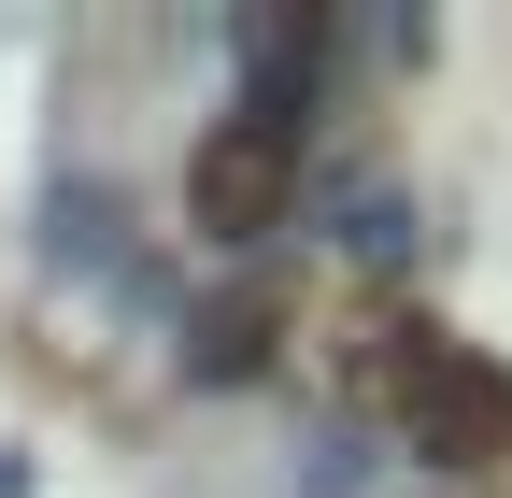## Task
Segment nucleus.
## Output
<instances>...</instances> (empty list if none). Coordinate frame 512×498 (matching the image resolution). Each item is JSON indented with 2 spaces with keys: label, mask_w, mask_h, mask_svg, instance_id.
I'll list each match as a JSON object with an SVG mask.
<instances>
[{
  "label": "nucleus",
  "mask_w": 512,
  "mask_h": 498,
  "mask_svg": "<svg viewBox=\"0 0 512 498\" xmlns=\"http://www.w3.org/2000/svg\"><path fill=\"white\" fill-rule=\"evenodd\" d=\"M299 214V129L285 114H214L200 143H185V228L200 242H228V257H256V242H271Z\"/></svg>",
  "instance_id": "obj_2"
},
{
  "label": "nucleus",
  "mask_w": 512,
  "mask_h": 498,
  "mask_svg": "<svg viewBox=\"0 0 512 498\" xmlns=\"http://www.w3.org/2000/svg\"><path fill=\"white\" fill-rule=\"evenodd\" d=\"M242 72H256V114H285V129H299L313 72H328V29H313V15H242Z\"/></svg>",
  "instance_id": "obj_3"
},
{
  "label": "nucleus",
  "mask_w": 512,
  "mask_h": 498,
  "mask_svg": "<svg viewBox=\"0 0 512 498\" xmlns=\"http://www.w3.org/2000/svg\"><path fill=\"white\" fill-rule=\"evenodd\" d=\"M271 328H285V299L271 285H242L200 314V385H242V370H271Z\"/></svg>",
  "instance_id": "obj_4"
},
{
  "label": "nucleus",
  "mask_w": 512,
  "mask_h": 498,
  "mask_svg": "<svg viewBox=\"0 0 512 498\" xmlns=\"http://www.w3.org/2000/svg\"><path fill=\"white\" fill-rule=\"evenodd\" d=\"M384 399H399V427H413L427 470H498L512 456V370L484 342H456V328H413L399 370H384Z\"/></svg>",
  "instance_id": "obj_1"
}]
</instances>
